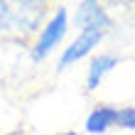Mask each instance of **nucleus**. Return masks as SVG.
<instances>
[{
  "label": "nucleus",
  "instance_id": "obj_1",
  "mask_svg": "<svg viewBox=\"0 0 135 135\" xmlns=\"http://www.w3.org/2000/svg\"><path fill=\"white\" fill-rule=\"evenodd\" d=\"M71 27V15L66 5H54L49 20L44 22V27L37 32V37L30 42V59L35 64H42V61L49 57L54 49H59L64 37Z\"/></svg>",
  "mask_w": 135,
  "mask_h": 135
},
{
  "label": "nucleus",
  "instance_id": "obj_2",
  "mask_svg": "<svg viewBox=\"0 0 135 135\" xmlns=\"http://www.w3.org/2000/svg\"><path fill=\"white\" fill-rule=\"evenodd\" d=\"M15 5V39L20 44H27V39H35L37 32L44 27V22L52 15V5L44 0H20Z\"/></svg>",
  "mask_w": 135,
  "mask_h": 135
},
{
  "label": "nucleus",
  "instance_id": "obj_3",
  "mask_svg": "<svg viewBox=\"0 0 135 135\" xmlns=\"http://www.w3.org/2000/svg\"><path fill=\"white\" fill-rule=\"evenodd\" d=\"M71 22L79 32H86V30H98V32H110L115 27V20L110 17L108 7L96 3V0H81V3L74 5V15H71Z\"/></svg>",
  "mask_w": 135,
  "mask_h": 135
},
{
  "label": "nucleus",
  "instance_id": "obj_4",
  "mask_svg": "<svg viewBox=\"0 0 135 135\" xmlns=\"http://www.w3.org/2000/svg\"><path fill=\"white\" fill-rule=\"evenodd\" d=\"M106 39V32H98V30H86V32H79L71 42L61 49L59 61H57V71H64L71 64H79L81 59L91 57L93 52L98 49Z\"/></svg>",
  "mask_w": 135,
  "mask_h": 135
},
{
  "label": "nucleus",
  "instance_id": "obj_5",
  "mask_svg": "<svg viewBox=\"0 0 135 135\" xmlns=\"http://www.w3.org/2000/svg\"><path fill=\"white\" fill-rule=\"evenodd\" d=\"M118 64H120V54H115V52H98V54H93L91 61H89V69H86V91L93 93L103 84V79H106Z\"/></svg>",
  "mask_w": 135,
  "mask_h": 135
},
{
  "label": "nucleus",
  "instance_id": "obj_6",
  "mask_svg": "<svg viewBox=\"0 0 135 135\" xmlns=\"http://www.w3.org/2000/svg\"><path fill=\"white\" fill-rule=\"evenodd\" d=\"M115 120H118V106L98 103V106H93L91 113L86 115L84 130L89 135H106L110 128H115Z\"/></svg>",
  "mask_w": 135,
  "mask_h": 135
},
{
  "label": "nucleus",
  "instance_id": "obj_7",
  "mask_svg": "<svg viewBox=\"0 0 135 135\" xmlns=\"http://www.w3.org/2000/svg\"><path fill=\"white\" fill-rule=\"evenodd\" d=\"M5 39L17 42L15 39V5L0 0V42H5Z\"/></svg>",
  "mask_w": 135,
  "mask_h": 135
},
{
  "label": "nucleus",
  "instance_id": "obj_8",
  "mask_svg": "<svg viewBox=\"0 0 135 135\" xmlns=\"http://www.w3.org/2000/svg\"><path fill=\"white\" fill-rule=\"evenodd\" d=\"M115 128H120V130H133V133H135V106H123V108H118Z\"/></svg>",
  "mask_w": 135,
  "mask_h": 135
},
{
  "label": "nucleus",
  "instance_id": "obj_9",
  "mask_svg": "<svg viewBox=\"0 0 135 135\" xmlns=\"http://www.w3.org/2000/svg\"><path fill=\"white\" fill-rule=\"evenodd\" d=\"M3 135H27L22 128H15V130H7V133H3Z\"/></svg>",
  "mask_w": 135,
  "mask_h": 135
},
{
  "label": "nucleus",
  "instance_id": "obj_10",
  "mask_svg": "<svg viewBox=\"0 0 135 135\" xmlns=\"http://www.w3.org/2000/svg\"><path fill=\"white\" fill-rule=\"evenodd\" d=\"M57 135H79L76 130H64V133H57Z\"/></svg>",
  "mask_w": 135,
  "mask_h": 135
}]
</instances>
